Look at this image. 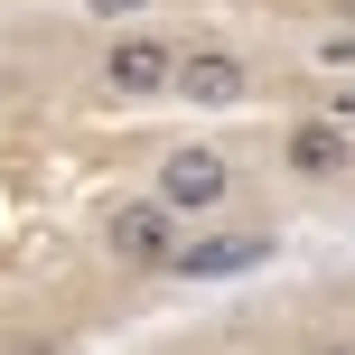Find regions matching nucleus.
Returning a JSON list of instances; mask_svg holds the SVG:
<instances>
[{
  "label": "nucleus",
  "mask_w": 355,
  "mask_h": 355,
  "mask_svg": "<svg viewBox=\"0 0 355 355\" xmlns=\"http://www.w3.org/2000/svg\"><path fill=\"white\" fill-rule=\"evenodd\" d=\"M150 196H159L178 225H215V215L234 206V159L206 150V141H178L168 159H159V178H150Z\"/></svg>",
  "instance_id": "f257e3e1"
},
{
  "label": "nucleus",
  "mask_w": 355,
  "mask_h": 355,
  "mask_svg": "<svg viewBox=\"0 0 355 355\" xmlns=\"http://www.w3.org/2000/svg\"><path fill=\"white\" fill-rule=\"evenodd\" d=\"M103 252L122 271H178L187 234H178V215L159 206V196H122V206H103Z\"/></svg>",
  "instance_id": "f03ea898"
},
{
  "label": "nucleus",
  "mask_w": 355,
  "mask_h": 355,
  "mask_svg": "<svg viewBox=\"0 0 355 355\" xmlns=\"http://www.w3.org/2000/svg\"><path fill=\"white\" fill-rule=\"evenodd\" d=\"M94 85H103L112 103H159V94H178V47L159 28H122L103 47V66H94Z\"/></svg>",
  "instance_id": "7ed1b4c3"
},
{
  "label": "nucleus",
  "mask_w": 355,
  "mask_h": 355,
  "mask_svg": "<svg viewBox=\"0 0 355 355\" xmlns=\"http://www.w3.org/2000/svg\"><path fill=\"white\" fill-rule=\"evenodd\" d=\"M178 103H196V112L252 103V66L234 47H215V37H196V47H178Z\"/></svg>",
  "instance_id": "20e7f679"
},
{
  "label": "nucleus",
  "mask_w": 355,
  "mask_h": 355,
  "mask_svg": "<svg viewBox=\"0 0 355 355\" xmlns=\"http://www.w3.org/2000/svg\"><path fill=\"white\" fill-rule=\"evenodd\" d=\"M271 225H225V234H196L187 252H178V281H243V271L271 262Z\"/></svg>",
  "instance_id": "39448f33"
},
{
  "label": "nucleus",
  "mask_w": 355,
  "mask_h": 355,
  "mask_svg": "<svg viewBox=\"0 0 355 355\" xmlns=\"http://www.w3.org/2000/svg\"><path fill=\"white\" fill-rule=\"evenodd\" d=\"M281 168L300 178V187H327V178H346V168H355V131L337 122V112H318V122H290Z\"/></svg>",
  "instance_id": "423d86ee"
},
{
  "label": "nucleus",
  "mask_w": 355,
  "mask_h": 355,
  "mask_svg": "<svg viewBox=\"0 0 355 355\" xmlns=\"http://www.w3.org/2000/svg\"><path fill=\"white\" fill-rule=\"evenodd\" d=\"M141 10H150V0H85V19H103V28H131Z\"/></svg>",
  "instance_id": "0eeeda50"
},
{
  "label": "nucleus",
  "mask_w": 355,
  "mask_h": 355,
  "mask_svg": "<svg viewBox=\"0 0 355 355\" xmlns=\"http://www.w3.org/2000/svg\"><path fill=\"white\" fill-rule=\"evenodd\" d=\"M300 355H355V337H318V346H300Z\"/></svg>",
  "instance_id": "6e6552de"
},
{
  "label": "nucleus",
  "mask_w": 355,
  "mask_h": 355,
  "mask_svg": "<svg viewBox=\"0 0 355 355\" xmlns=\"http://www.w3.org/2000/svg\"><path fill=\"white\" fill-rule=\"evenodd\" d=\"M337 28H355V0H337Z\"/></svg>",
  "instance_id": "1a4fd4ad"
}]
</instances>
